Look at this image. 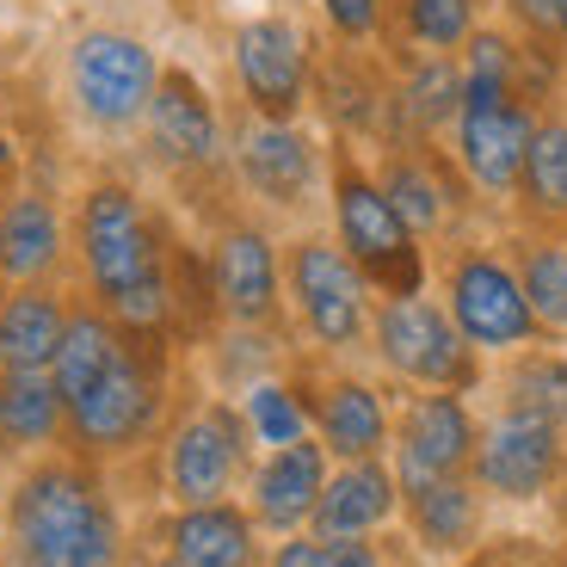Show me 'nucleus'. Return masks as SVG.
<instances>
[{"instance_id": "f257e3e1", "label": "nucleus", "mask_w": 567, "mask_h": 567, "mask_svg": "<svg viewBox=\"0 0 567 567\" xmlns=\"http://www.w3.org/2000/svg\"><path fill=\"white\" fill-rule=\"evenodd\" d=\"M173 254L179 235L130 173H86L69 204V266L86 302H100L124 333L167 340L179 321Z\"/></svg>"}, {"instance_id": "f03ea898", "label": "nucleus", "mask_w": 567, "mask_h": 567, "mask_svg": "<svg viewBox=\"0 0 567 567\" xmlns=\"http://www.w3.org/2000/svg\"><path fill=\"white\" fill-rule=\"evenodd\" d=\"M7 549L25 567H124V525L86 456H43L19 475Z\"/></svg>"}, {"instance_id": "7ed1b4c3", "label": "nucleus", "mask_w": 567, "mask_h": 567, "mask_svg": "<svg viewBox=\"0 0 567 567\" xmlns=\"http://www.w3.org/2000/svg\"><path fill=\"white\" fill-rule=\"evenodd\" d=\"M327 235L377 284V297H420L432 284V247L395 210L370 155L346 142H333V167H327Z\"/></svg>"}, {"instance_id": "20e7f679", "label": "nucleus", "mask_w": 567, "mask_h": 567, "mask_svg": "<svg viewBox=\"0 0 567 567\" xmlns=\"http://www.w3.org/2000/svg\"><path fill=\"white\" fill-rule=\"evenodd\" d=\"M333 136L309 117H228V185L254 216H315L327 210Z\"/></svg>"}, {"instance_id": "39448f33", "label": "nucleus", "mask_w": 567, "mask_h": 567, "mask_svg": "<svg viewBox=\"0 0 567 567\" xmlns=\"http://www.w3.org/2000/svg\"><path fill=\"white\" fill-rule=\"evenodd\" d=\"M161 50L124 25H81L62 50V100L81 117V130L105 142H130L148 117L161 86Z\"/></svg>"}, {"instance_id": "423d86ee", "label": "nucleus", "mask_w": 567, "mask_h": 567, "mask_svg": "<svg viewBox=\"0 0 567 567\" xmlns=\"http://www.w3.org/2000/svg\"><path fill=\"white\" fill-rule=\"evenodd\" d=\"M432 271H439L444 315H451L456 333L482 358H512V352H525V346L543 340L537 315H530V297H525V278L512 266L506 241L463 235V241L444 247V259Z\"/></svg>"}, {"instance_id": "0eeeda50", "label": "nucleus", "mask_w": 567, "mask_h": 567, "mask_svg": "<svg viewBox=\"0 0 567 567\" xmlns=\"http://www.w3.org/2000/svg\"><path fill=\"white\" fill-rule=\"evenodd\" d=\"M315 69H321V38L290 7L241 13L228 31V86H235V112L247 117H309Z\"/></svg>"}, {"instance_id": "6e6552de", "label": "nucleus", "mask_w": 567, "mask_h": 567, "mask_svg": "<svg viewBox=\"0 0 567 567\" xmlns=\"http://www.w3.org/2000/svg\"><path fill=\"white\" fill-rule=\"evenodd\" d=\"M284 315H297V327L321 352H358L370 346L377 284L327 228H297L284 241Z\"/></svg>"}, {"instance_id": "1a4fd4ad", "label": "nucleus", "mask_w": 567, "mask_h": 567, "mask_svg": "<svg viewBox=\"0 0 567 567\" xmlns=\"http://www.w3.org/2000/svg\"><path fill=\"white\" fill-rule=\"evenodd\" d=\"M167 408V370H161V340L124 333L117 358L69 401V444L86 463L124 456L136 444H148V432L161 425Z\"/></svg>"}, {"instance_id": "9d476101", "label": "nucleus", "mask_w": 567, "mask_h": 567, "mask_svg": "<svg viewBox=\"0 0 567 567\" xmlns=\"http://www.w3.org/2000/svg\"><path fill=\"white\" fill-rule=\"evenodd\" d=\"M136 136H142L148 167L167 173L185 192L228 185V112L185 62L161 69V86H155V100H148V117H142Z\"/></svg>"}, {"instance_id": "9b49d317", "label": "nucleus", "mask_w": 567, "mask_h": 567, "mask_svg": "<svg viewBox=\"0 0 567 567\" xmlns=\"http://www.w3.org/2000/svg\"><path fill=\"white\" fill-rule=\"evenodd\" d=\"M370 352L389 377L413 389H451V395H468L482 383V352L456 333V321L444 315V302L432 290L420 297H377V315H370Z\"/></svg>"}, {"instance_id": "f8f14e48", "label": "nucleus", "mask_w": 567, "mask_h": 567, "mask_svg": "<svg viewBox=\"0 0 567 567\" xmlns=\"http://www.w3.org/2000/svg\"><path fill=\"white\" fill-rule=\"evenodd\" d=\"M204 266H210L216 315L228 327H278L284 321V241L271 235L266 216L223 210L204 241Z\"/></svg>"}, {"instance_id": "ddd939ff", "label": "nucleus", "mask_w": 567, "mask_h": 567, "mask_svg": "<svg viewBox=\"0 0 567 567\" xmlns=\"http://www.w3.org/2000/svg\"><path fill=\"white\" fill-rule=\"evenodd\" d=\"M543 105L530 100H463L456 105V124L444 136V155L456 161L463 185L475 192V204L494 216H512V192H518V173H525V148L537 136Z\"/></svg>"}, {"instance_id": "4468645a", "label": "nucleus", "mask_w": 567, "mask_h": 567, "mask_svg": "<svg viewBox=\"0 0 567 567\" xmlns=\"http://www.w3.org/2000/svg\"><path fill=\"white\" fill-rule=\"evenodd\" d=\"M370 167H377L383 192L395 198V210L408 216V228L425 247L463 241L475 228V216H482V204L463 185L456 161L444 155V142H389V148L370 155Z\"/></svg>"}, {"instance_id": "2eb2a0df", "label": "nucleus", "mask_w": 567, "mask_h": 567, "mask_svg": "<svg viewBox=\"0 0 567 567\" xmlns=\"http://www.w3.org/2000/svg\"><path fill=\"white\" fill-rule=\"evenodd\" d=\"M247 456H254V439H247L241 408L228 401H198L179 425L167 432V451H161V482H167L173 506H210V499H228L247 482Z\"/></svg>"}, {"instance_id": "dca6fc26", "label": "nucleus", "mask_w": 567, "mask_h": 567, "mask_svg": "<svg viewBox=\"0 0 567 567\" xmlns=\"http://www.w3.org/2000/svg\"><path fill=\"white\" fill-rule=\"evenodd\" d=\"M567 468V444H561V420L537 408H499L475 439V463H468V482L482 487L487 499H543Z\"/></svg>"}, {"instance_id": "f3484780", "label": "nucleus", "mask_w": 567, "mask_h": 567, "mask_svg": "<svg viewBox=\"0 0 567 567\" xmlns=\"http://www.w3.org/2000/svg\"><path fill=\"white\" fill-rule=\"evenodd\" d=\"M315 124L346 148H389L395 142V112H389V56L383 50H340L327 43L315 69Z\"/></svg>"}, {"instance_id": "a211bd4d", "label": "nucleus", "mask_w": 567, "mask_h": 567, "mask_svg": "<svg viewBox=\"0 0 567 567\" xmlns=\"http://www.w3.org/2000/svg\"><path fill=\"white\" fill-rule=\"evenodd\" d=\"M475 439H482V425H475L463 395H451V389H420L395 413V444H389L395 451V482L420 487V482H439V475H468Z\"/></svg>"}, {"instance_id": "6ab92c4d", "label": "nucleus", "mask_w": 567, "mask_h": 567, "mask_svg": "<svg viewBox=\"0 0 567 567\" xmlns=\"http://www.w3.org/2000/svg\"><path fill=\"white\" fill-rule=\"evenodd\" d=\"M69 271V210L62 192L19 179L0 192V284H62Z\"/></svg>"}, {"instance_id": "aec40b11", "label": "nucleus", "mask_w": 567, "mask_h": 567, "mask_svg": "<svg viewBox=\"0 0 567 567\" xmlns=\"http://www.w3.org/2000/svg\"><path fill=\"white\" fill-rule=\"evenodd\" d=\"M327 475H333V456H327L321 439H297V444L266 451L247 468V512H254V525L271 530V537L309 530Z\"/></svg>"}, {"instance_id": "412c9836", "label": "nucleus", "mask_w": 567, "mask_h": 567, "mask_svg": "<svg viewBox=\"0 0 567 567\" xmlns=\"http://www.w3.org/2000/svg\"><path fill=\"white\" fill-rule=\"evenodd\" d=\"M315 439L327 444L333 463H364V456H389L395 444V413L389 395L364 377H327L315 389Z\"/></svg>"}, {"instance_id": "4be33fe9", "label": "nucleus", "mask_w": 567, "mask_h": 567, "mask_svg": "<svg viewBox=\"0 0 567 567\" xmlns=\"http://www.w3.org/2000/svg\"><path fill=\"white\" fill-rule=\"evenodd\" d=\"M463 105L456 56H389V112L395 142H444Z\"/></svg>"}, {"instance_id": "5701e85b", "label": "nucleus", "mask_w": 567, "mask_h": 567, "mask_svg": "<svg viewBox=\"0 0 567 567\" xmlns=\"http://www.w3.org/2000/svg\"><path fill=\"white\" fill-rule=\"evenodd\" d=\"M401 512V482H395V463L383 456H364V463H340L321 487V506H315L309 530L321 543L333 537H377Z\"/></svg>"}, {"instance_id": "b1692460", "label": "nucleus", "mask_w": 567, "mask_h": 567, "mask_svg": "<svg viewBox=\"0 0 567 567\" xmlns=\"http://www.w3.org/2000/svg\"><path fill=\"white\" fill-rule=\"evenodd\" d=\"M167 555L179 567H266L259 549V525L254 512L235 499H210V506H179L161 530Z\"/></svg>"}, {"instance_id": "393cba45", "label": "nucleus", "mask_w": 567, "mask_h": 567, "mask_svg": "<svg viewBox=\"0 0 567 567\" xmlns=\"http://www.w3.org/2000/svg\"><path fill=\"white\" fill-rule=\"evenodd\" d=\"M74 297L62 284H0V370H50Z\"/></svg>"}, {"instance_id": "a878e982", "label": "nucleus", "mask_w": 567, "mask_h": 567, "mask_svg": "<svg viewBox=\"0 0 567 567\" xmlns=\"http://www.w3.org/2000/svg\"><path fill=\"white\" fill-rule=\"evenodd\" d=\"M69 439V401L50 370H0V456H43Z\"/></svg>"}, {"instance_id": "bb28decb", "label": "nucleus", "mask_w": 567, "mask_h": 567, "mask_svg": "<svg viewBox=\"0 0 567 567\" xmlns=\"http://www.w3.org/2000/svg\"><path fill=\"white\" fill-rule=\"evenodd\" d=\"M494 19V0H389L383 56H456Z\"/></svg>"}, {"instance_id": "cd10ccee", "label": "nucleus", "mask_w": 567, "mask_h": 567, "mask_svg": "<svg viewBox=\"0 0 567 567\" xmlns=\"http://www.w3.org/2000/svg\"><path fill=\"white\" fill-rule=\"evenodd\" d=\"M567 216V112L549 105L525 148V173L512 192V228H555Z\"/></svg>"}, {"instance_id": "c85d7f7f", "label": "nucleus", "mask_w": 567, "mask_h": 567, "mask_svg": "<svg viewBox=\"0 0 567 567\" xmlns=\"http://www.w3.org/2000/svg\"><path fill=\"white\" fill-rule=\"evenodd\" d=\"M401 512H408L420 549L432 555H463L482 530V487L468 475H439V482L401 487Z\"/></svg>"}, {"instance_id": "c756f323", "label": "nucleus", "mask_w": 567, "mask_h": 567, "mask_svg": "<svg viewBox=\"0 0 567 567\" xmlns=\"http://www.w3.org/2000/svg\"><path fill=\"white\" fill-rule=\"evenodd\" d=\"M506 247H512L518 278H525V297H530L537 327L555 333V340H567V247L555 241L549 228H512Z\"/></svg>"}, {"instance_id": "7c9ffc66", "label": "nucleus", "mask_w": 567, "mask_h": 567, "mask_svg": "<svg viewBox=\"0 0 567 567\" xmlns=\"http://www.w3.org/2000/svg\"><path fill=\"white\" fill-rule=\"evenodd\" d=\"M117 346H124V327L112 321V315L100 309V302L74 297L69 309V327H62V346H56V364H50V377H56L62 401H74L93 377H100L105 364L117 358Z\"/></svg>"}, {"instance_id": "2f4dec72", "label": "nucleus", "mask_w": 567, "mask_h": 567, "mask_svg": "<svg viewBox=\"0 0 567 567\" xmlns=\"http://www.w3.org/2000/svg\"><path fill=\"white\" fill-rule=\"evenodd\" d=\"M241 420H247V439H254L259 451H278V444L315 439L309 389L284 383V377H259V383L241 389Z\"/></svg>"}, {"instance_id": "473e14b6", "label": "nucleus", "mask_w": 567, "mask_h": 567, "mask_svg": "<svg viewBox=\"0 0 567 567\" xmlns=\"http://www.w3.org/2000/svg\"><path fill=\"white\" fill-rule=\"evenodd\" d=\"M506 408H537L549 420L567 413V352H512V370H506Z\"/></svg>"}, {"instance_id": "72a5a7b5", "label": "nucleus", "mask_w": 567, "mask_h": 567, "mask_svg": "<svg viewBox=\"0 0 567 567\" xmlns=\"http://www.w3.org/2000/svg\"><path fill=\"white\" fill-rule=\"evenodd\" d=\"M315 31L340 50H383L389 38V0H309Z\"/></svg>"}, {"instance_id": "f704fd0d", "label": "nucleus", "mask_w": 567, "mask_h": 567, "mask_svg": "<svg viewBox=\"0 0 567 567\" xmlns=\"http://www.w3.org/2000/svg\"><path fill=\"white\" fill-rule=\"evenodd\" d=\"M494 19H499V25H512L525 43L561 50V43H555V7H549V0H494Z\"/></svg>"}, {"instance_id": "c9c22d12", "label": "nucleus", "mask_w": 567, "mask_h": 567, "mask_svg": "<svg viewBox=\"0 0 567 567\" xmlns=\"http://www.w3.org/2000/svg\"><path fill=\"white\" fill-rule=\"evenodd\" d=\"M266 567H327V543L315 530H290L278 537V549L266 555Z\"/></svg>"}, {"instance_id": "e433bc0d", "label": "nucleus", "mask_w": 567, "mask_h": 567, "mask_svg": "<svg viewBox=\"0 0 567 567\" xmlns=\"http://www.w3.org/2000/svg\"><path fill=\"white\" fill-rule=\"evenodd\" d=\"M327 567H389L377 537H333L327 543Z\"/></svg>"}, {"instance_id": "4c0bfd02", "label": "nucleus", "mask_w": 567, "mask_h": 567, "mask_svg": "<svg viewBox=\"0 0 567 567\" xmlns=\"http://www.w3.org/2000/svg\"><path fill=\"white\" fill-rule=\"evenodd\" d=\"M19 179H25V161H19L13 136L0 130V192H7V185H19Z\"/></svg>"}, {"instance_id": "58836bf2", "label": "nucleus", "mask_w": 567, "mask_h": 567, "mask_svg": "<svg viewBox=\"0 0 567 567\" xmlns=\"http://www.w3.org/2000/svg\"><path fill=\"white\" fill-rule=\"evenodd\" d=\"M555 7V43H561V56H567V0H549Z\"/></svg>"}, {"instance_id": "ea45409f", "label": "nucleus", "mask_w": 567, "mask_h": 567, "mask_svg": "<svg viewBox=\"0 0 567 567\" xmlns=\"http://www.w3.org/2000/svg\"><path fill=\"white\" fill-rule=\"evenodd\" d=\"M549 235H555V241H561V247H567V216H561V223H555V228H549Z\"/></svg>"}, {"instance_id": "a19ab883", "label": "nucleus", "mask_w": 567, "mask_h": 567, "mask_svg": "<svg viewBox=\"0 0 567 567\" xmlns=\"http://www.w3.org/2000/svg\"><path fill=\"white\" fill-rule=\"evenodd\" d=\"M0 555H7V506H0Z\"/></svg>"}, {"instance_id": "79ce46f5", "label": "nucleus", "mask_w": 567, "mask_h": 567, "mask_svg": "<svg viewBox=\"0 0 567 567\" xmlns=\"http://www.w3.org/2000/svg\"><path fill=\"white\" fill-rule=\"evenodd\" d=\"M0 567H25V561H19V555H13V549H7V555H0Z\"/></svg>"}, {"instance_id": "37998d69", "label": "nucleus", "mask_w": 567, "mask_h": 567, "mask_svg": "<svg viewBox=\"0 0 567 567\" xmlns=\"http://www.w3.org/2000/svg\"><path fill=\"white\" fill-rule=\"evenodd\" d=\"M216 7H254V0H216ZM254 13H259V7H254Z\"/></svg>"}, {"instance_id": "c03bdc74", "label": "nucleus", "mask_w": 567, "mask_h": 567, "mask_svg": "<svg viewBox=\"0 0 567 567\" xmlns=\"http://www.w3.org/2000/svg\"><path fill=\"white\" fill-rule=\"evenodd\" d=\"M148 567H179V561H173V555H161V561H148Z\"/></svg>"}, {"instance_id": "a18cd8bd", "label": "nucleus", "mask_w": 567, "mask_h": 567, "mask_svg": "<svg viewBox=\"0 0 567 567\" xmlns=\"http://www.w3.org/2000/svg\"><path fill=\"white\" fill-rule=\"evenodd\" d=\"M561 444H567V413H561Z\"/></svg>"}, {"instance_id": "49530a36", "label": "nucleus", "mask_w": 567, "mask_h": 567, "mask_svg": "<svg viewBox=\"0 0 567 567\" xmlns=\"http://www.w3.org/2000/svg\"><path fill=\"white\" fill-rule=\"evenodd\" d=\"M561 112H567V86H561Z\"/></svg>"}, {"instance_id": "de8ad7c7", "label": "nucleus", "mask_w": 567, "mask_h": 567, "mask_svg": "<svg viewBox=\"0 0 567 567\" xmlns=\"http://www.w3.org/2000/svg\"><path fill=\"white\" fill-rule=\"evenodd\" d=\"M561 567H567V555H561Z\"/></svg>"}]
</instances>
